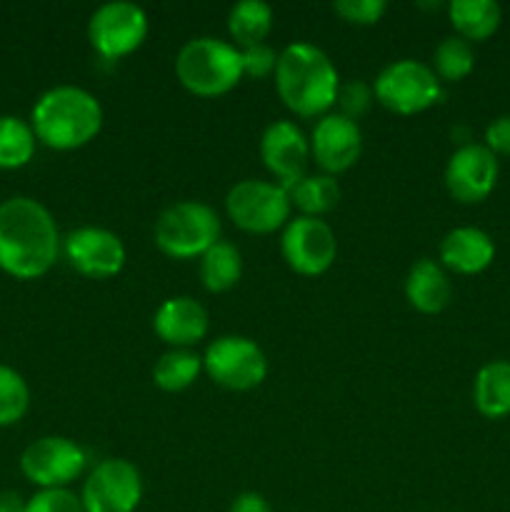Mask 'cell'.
<instances>
[{"instance_id": "obj_1", "label": "cell", "mask_w": 510, "mask_h": 512, "mask_svg": "<svg viewBox=\"0 0 510 512\" xmlns=\"http://www.w3.org/2000/svg\"><path fill=\"white\" fill-rule=\"evenodd\" d=\"M58 223L40 200L15 195L0 203V270L15 280H38L60 255Z\"/></svg>"}, {"instance_id": "obj_2", "label": "cell", "mask_w": 510, "mask_h": 512, "mask_svg": "<svg viewBox=\"0 0 510 512\" xmlns=\"http://www.w3.org/2000/svg\"><path fill=\"white\" fill-rule=\"evenodd\" d=\"M275 90L290 113L300 118H323L338 100V68L318 45L293 43L278 55Z\"/></svg>"}, {"instance_id": "obj_3", "label": "cell", "mask_w": 510, "mask_h": 512, "mask_svg": "<svg viewBox=\"0 0 510 512\" xmlns=\"http://www.w3.org/2000/svg\"><path fill=\"white\" fill-rule=\"evenodd\" d=\"M30 128L38 143L50 150L68 153L85 148L103 128V105L90 90L78 85H55L35 100Z\"/></svg>"}, {"instance_id": "obj_4", "label": "cell", "mask_w": 510, "mask_h": 512, "mask_svg": "<svg viewBox=\"0 0 510 512\" xmlns=\"http://www.w3.org/2000/svg\"><path fill=\"white\" fill-rule=\"evenodd\" d=\"M175 75L188 93L198 98H220L243 80V55L230 40L203 35L180 48Z\"/></svg>"}, {"instance_id": "obj_5", "label": "cell", "mask_w": 510, "mask_h": 512, "mask_svg": "<svg viewBox=\"0 0 510 512\" xmlns=\"http://www.w3.org/2000/svg\"><path fill=\"white\" fill-rule=\"evenodd\" d=\"M218 213L200 200H180L155 220V245L173 260L203 258L220 240Z\"/></svg>"}, {"instance_id": "obj_6", "label": "cell", "mask_w": 510, "mask_h": 512, "mask_svg": "<svg viewBox=\"0 0 510 512\" xmlns=\"http://www.w3.org/2000/svg\"><path fill=\"white\" fill-rule=\"evenodd\" d=\"M373 95L390 113L418 115L440 103L443 83L430 65L403 58L380 70L373 83Z\"/></svg>"}, {"instance_id": "obj_7", "label": "cell", "mask_w": 510, "mask_h": 512, "mask_svg": "<svg viewBox=\"0 0 510 512\" xmlns=\"http://www.w3.org/2000/svg\"><path fill=\"white\" fill-rule=\"evenodd\" d=\"M225 213L235 228L250 235H270L290 223L293 203L283 185L270 180H240L225 195Z\"/></svg>"}, {"instance_id": "obj_8", "label": "cell", "mask_w": 510, "mask_h": 512, "mask_svg": "<svg viewBox=\"0 0 510 512\" xmlns=\"http://www.w3.org/2000/svg\"><path fill=\"white\" fill-rule=\"evenodd\" d=\"M203 370L220 388L245 393L268 378V358L255 340L243 335H223L205 350Z\"/></svg>"}, {"instance_id": "obj_9", "label": "cell", "mask_w": 510, "mask_h": 512, "mask_svg": "<svg viewBox=\"0 0 510 512\" xmlns=\"http://www.w3.org/2000/svg\"><path fill=\"white\" fill-rule=\"evenodd\" d=\"M148 30L150 23L145 10L128 0L100 5L88 20L90 45L105 60H120L135 53L148 38Z\"/></svg>"}, {"instance_id": "obj_10", "label": "cell", "mask_w": 510, "mask_h": 512, "mask_svg": "<svg viewBox=\"0 0 510 512\" xmlns=\"http://www.w3.org/2000/svg\"><path fill=\"white\" fill-rule=\"evenodd\" d=\"M88 455L75 440L63 435H45L35 440L20 455V470L25 480L40 490L68 488L85 473Z\"/></svg>"}, {"instance_id": "obj_11", "label": "cell", "mask_w": 510, "mask_h": 512, "mask_svg": "<svg viewBox=\"0 0 510 512\" xmlns=\"http://www.w3.org/2000/svg\"><path fill=\"white\" fill-rule=\"evenodd\" d=\"M143 500V475L130 460H100L85 478L80 503L85 512H135Z\"/></svg>"}, {"instance_id": "obj_12", "label": "cell", "mask_w": 510, "mask_h": 512, "mask_svg": "<svg viewBox=\"0 0 510 512\" xmlns=\"http://www.w3.org/2000/svg\"><path fill=\"white\" fill-rule=\"evenodd\" d=\"M280 253L293 273L315 278L333 268L338 258V240L325 220L298 215L283 228Z\"/></svg>"}, {"instance_id": "obj_13", "label": "cell", "mask_w": 510, "mask_h": 512, "mask_svg": "<svg viewBox=\"0 0 510 512\" xmlns=\"http://www.w3.org/2000/svg\"><path fill=\"white\" fill-rule=\"evenodd\" d=\"M63 253L70 268L90 280L115 278L128 260L123 240L113 230L95 225L70 230L63 240Z\"/></svg>"}, {"instance_id": "obj_14", "label": "cell", "mask_w": 510, "mask_h": 512, "mask_svg": "<svg viewBox=\"0 0 510 512\" xmlns=\"http://www.w3.org/2000/svg\"><path fill=\"white\" fill-rule=\"evenodd\" d=\"M500 163L483 143H463L445 165V188L463 205L483 203L498 185Z\"/></svg>"}, {"instance_id": "obj_15", "label": "cell", "mask_w": 510, "mask_h": 512, "mask_svg": "<svg viewBox=\"0 0 510 512\" xmlns=\"http://www.w3.org/2000/svg\"><path fill=\"white\" fill-rule=\"evenodd\" d=\"M310 160L325 175H340L353 168L363 153V133L358 123L340 113H328L315 123L310 133Z\"/></svg>"}, {"instance_id": "obj_16", "label": "cell", "mask_w": 510, "mask_h": 512, "mask_svg": "<svg viewBox=\"0 0 510 512\" xmlns=\"http://www.w3.org/2000/svg\"><path fill=\"white\" fill-rule=\"evenodd\" d=\"M260 160L278 185L290 190L308 175L310 140L290 120H275L260 138Z\"/></svg>"}, {"instance_id": "obj_17", "label": "cell", "mask_w": 510, "mask_h": 512, "mask_svg": "<svg viewBox=\"0 0 510 512\" xmlns=\"http://www.w3.org/2000/svg\"><path fill=\"white\" fill-rule=\"evenodd\" d=\"M210 328L208 310L190 295H175L160 303L153 315V330L165 345L190 350L205 340Z\"/></svg>"}, {"instance_id": "obj_18", "label": "cell", "mask_w": 510, "mask_h": 512, "mask_svg": "<svg viewBox=\"0 0 510 512\" xmlns=\"http://www.w3.org/2000/svg\"><path fill=\"white\" fill-rule=\"evenodd\" d=\"M440 265L458 275H478L495 260V243L485 230L460 225L440 240Z\"/></svg>"}, {"instance_id": "obj_19", "label": "cell", "mask_w": 510, "mask_h": 512, "mask_svg": "<svg viewBox=\"0 0 510 512\" xmlns=\"http://www.w3.org/2000/svg\"><path fill=\"white\" fill-rule=\"evenodd\" d=\"M405 298L423 315L443 313L453 300V283L443 265L430 258L418 260L405 278Z\"/></svg>"}, {"instance_id": "obj_20", "label": "cell", "mask_w": 510, "mask_h": 512, "mask_svg": "<svg viewBox=\"0 0 510 512\" xmlns=\"http://www.w3.org/2000/svg\"><path fill=\"white\" fill-rule=\"evenodd\" d=\"M445 10L455 35L468 43H485L503 23V8L495 0H450Z\"/></svg>"}, {"instance_id": "obj_21", "label": "cell", "mask_w": 510, "mask_h": 512, "mask_svg": "<svg viewBox=\"0 0 510 512\" xmlns=\"http://www.w3.org/2000/svg\"><path fill=\"white\" fill-rule=\"evenodd\" d=\"M473 403L483 418L503 420L510 415V360H490L478 370Z\"/></svg>"}, {"instance_id": "obj_22", "label": "cell", "mask_w": 510, "mask_h": 512, "mask_svg": "<svg viewBox=\"0 0 510 512\" xmlns=\"http://www.w3.org/2000/svg\"><path fill=\"white\" fill-rule=\"evenodd\" d=\"M273 30V8L265 0H240L228 13V33L238 50L263 45Z\"/></svg>"}, {"instance_id": "obj_23", "label": "cell", "mask_w": 510, "mask_h": 512, "mask_svg": "<svg viewBox=\"0 0 510 512\" xmlns=\"http://www.w3.org/2000/svg\"><path fill=\"white\" fill-rule=\"evenodd\" d=\"M243 275V255L228 240H218L200 258V283L208 293H228L240 283Z\"/></svg>"}, {"instance_id": "obj_24", "label": "cell", "mask_w": 510, "mask_h": 512, "mask_svg": "<svg viewBox=\"0 0 510 512\" xmlns=\"http://www.w3.org/2000/svg\"><path fill=\"white\" fill-rule=\"evenodd\" d=\"M293 208L300 210L305 218H320L338 208L340 203V185L333 175H305L303 180L288 190Z\"/></svg>"}, {"instance_id": "obj_25", "label": "cell", "mask_w": 510, "mask_h": 512, "mask_svg": "<svg viewBox=\"0 0 510 512\" xmlns=\"http://www.w3.org/2000/svg\"><path fill=\"white\" fill-rule=\"evenodd\" d=\"M203 373V358L193 350L170 348L153 368V380L165 393H183Z\"/></svg>"}, {"instance_id": "obj_26", "label": "cell", "mask_w": 510, "mask_h": 512, "mask_svg": "<svg viewBox=\"0 0 510 512\" xmlns=\"http://www.w3.org/2000/svg\"><path fill=\"white\" fill-rule=\"evenodd\" d=\"M35 138L30 123L18 115H0V170H18L33 160Z\"/></svg>"}, {"instance_id": "obj_27", "label": "cell", "mask_w": 510, "mask_h": 512, "mask_svg": "<svg viewBox=\"0 0 510 512\" xmlns=\"http://www.w3.org/2000/svg\"><path fill=\"white\" fill-rule=\"evenodd\" d=\"M430 68L438 75L440 83H458V80L468 78L475 68L473 43L463 40L460 35H448L435 48Z\"/></svg>"}, {"instance_id": "obj_28", "label": "cell", "mask_w": 510, "mask_h": 512, "mask_svg": "<svg viewBox=\"0 0 510 512\" xmlns=\"http://www.w3.org/2000/svg\"><path fill=\"white\" fill-rule=\"evenodd\" d=\"M30 408V388L23 375L0 363V428L20 423Z\"/></svg>"}, {"instance_id": "obj_29", "label": "cell", "mask_w": 510, "mask_h": 512, "mask_svg": "<svg viewBox=\"0 0 510 512\" xmlns=\"http://www.w3.org/2000/svg\"><path fill=\"white\" fill-rule=\"evenodd\" d=\"M373 100H375L373 88H370L368 83H363V80H353V83L340 85L335 105L340 108L338 110L340 115H345L348 120H355V123H358L360 115H365L370 110Z\"/></svg>"}, {"instance_id": "obj_30", "label": "cell", "mask_w": 510, "mask_h": 512, "mask_svg": "<svg viewBox=\"0 0 510 512\" xmlns=\"http://www.w3.org/2000/svg\"><path fill=\"white\" fill-rule=\"evenodd\" d=\"M388 3L385 0H338L333 13L350 25H375L383 20Z\"/></svg>"}, {"instance_id": "obj_31", "label": "cell", "mask_w": 510, "mask_h": 512, "mask_svg": "<svg viewBox=\"0 0 510 512\" xmlns=\"http://www.w3.org/2000/svg\"><path fill=\"white\" fill-rule=\"evenodd\" d=\"M25 512H85L80 495H75L70 488L55 490H38L33 498H28Z\"/></svg>"}, {"instance_id": "obj_32", "label": "cell", "mask_w": 510, "mask_h": 512, "mask_svg": "<svg viewBox=\"0 0 510 512\" xmlns=\"http://www.w3.org/2000/svg\"><path fill=\"white\" fill-rule=\"evenodd\" d=\"M243 55V75H250L255 80H263L275 75V68H278V55L270 45H253V48L240 50Z\"/></svg>"}, {"instance_id": "obj_33", "label": "cell", "mask_w": 510, "mask_h": 512, "mask_svg": "<svg viewBox=\"0 0 510 512\" xmlns=\"http://www.w3.org/2000/svg\"><path fill=\"white\" fill-rule=\"evenodd\" d=\"M485 148L498 158V155H505L510 158V113L500 115L493 123L485 128Z\"/></svg>"}, {"instance_id": "obj_34", "label": "cell", "mask_w": 510, "mask_h": 512, "mask_svg": "<svg viewBox=\"0 0 510 512\" xmlns=\"http://www.w3.org/2000/svg\"><path fill=\"white\" fill-rule=\"evenodd\" d=\"M230 512H273V508L265 500V495L255 493V490H245L230 503Z\"/></svg>"}, {"instance_id": "obj_35", "label": "cell", "mask_w": 510, "mask_h": 512, "mask_svg": "<svg viewBox=\"0 0 510 512\" xmlns=\"http://www.w3.org/2000/svg\"><path fill=\"white\" fill-rule=\"evenodd\" d=\"M28 500L18 490H0V512H25Z\"/></svg>"}]
</instances>
